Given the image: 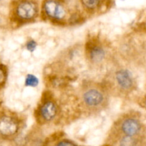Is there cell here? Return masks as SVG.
I'll use <instances>...</instances> for the list:
<instances>
[{
    "mask_svg": "<svg viewBox=\"0 0 146 146\" xmlns=\"http://www.w3.org/2000/svg\"><path fill=\"white\" fill-rule=\"evenodd\" d=\"M81 106L87 112L96 113L104 111L109 102V91L102 84L88 82L80 91Z\"/></svg>",
    "mask_w": 146,
    "mask_h": 146,
    "instance_id": "cell-1",
    "label": "cell"
},
{
    "mask_svg": "<svg viewBox=\"0 0 146 146\" xmlns=\"http://www.w3.org/2000/svg\"><path fill=\"white\" fill-rule=\"evenodd\" d=\"M113 86L119 90L121 93L129 94L135 88L136 81L133 74L126 68H118L111 76Z\"/></svg>",
    "mask_w": 146,
    "mask_h": 146,
    "instance_id": "cell-2",
    "label": "cell"
},
{
    "mask_svg": "<svg viewBox=\"0 0 146 146\" xmlns=\"http://www.w3.org/2000/svg\"><path fill=\"white\" fill-rule=\"evenodd\" d=\"M115 128L121 135L139 137L143 131V124L137 117L125 115L115 123Z\"/></svg>",
    "mask_w": 146,
    "mask_h": 146,
    "instance_id": "cell-3",
    "label": "cell"
},
{
    "mask_svg": "<svg viewBox=\"0 0 146 146\" xmlns=\"http://www.w3.org/2000/svg\"><path fill=\"white\" fill-rule=\"evenodd\" d=\"M21 131V121L15 115L4 114L0 116V138L7 141L14 139Z\"/></svg>",
    "mask_w": 146,
    "mask_h": 146,
    "instance_id": "cell-4",
    "label": "cell"
},
{
    "mask_svg": "<svg viewBox=\"0 0 146 146\" xmlns=\"http://www.w3.org/2000/svg\"><path fill=\"white\" fill-rule=\"evenodd\" d=\"M42 9L44 15L52 21H62L66 17V9L58 0H45Z\"/></svg>",
    "mask_w": 146,
    "mask_h": 146,
    "instance_id": "cell-5",
    "label": "cell"
},
{
    "mask_svg": "<svg viewBox=\"0 0 146 146\" xmlns=\"http://www.w3.org/2000/svg\"><path fill=\"white\" fill-rule=\"evenodd\" d=\"M15 15L20 21L34 20L38 15V6L31 0H21L16 6Z\"/></svg>",
    "mask_w": 146,
    "mask_h": 146,
    "instance_id": "cell-6",
    "label": "cell"
},
{
    "mask_svg": "<svg viewBox=\"0 0 146 146\" xmlns=\"http://www.w3.org/2000/svg\"><path fill=\"white\" fill-rule=\"evenodd\" d=\"M58 107L56 103L51 98H46L41 101L38 108V118L40 121L49 123L56 117Z\"/></svg>",
    "mask_w": 146,
    "mask_h": 146,
    "instance_id": "cell-7",
    "label": "cell"
},
{
    "mask_svg": "<svg viewBox=\"0 0 146 146\" xmlns=\"http://www.w3.org/2000/svg\"><path fill=\"white\" fill-rule=\"evenodd\" d=\"M106 56V51L99 43L92 42L87 48V57L91 64L98 65L101 64Z\"/></svg>",
    "mask_w": 146,
    "mask_h": 146,
    "instance_id": "cell-8",
    "label": "cell"
},
{
    "mask_svg": "<svg viewBox=\"0 0 146 146\" xmlns=\"http://www.w3.org/2000/svg\"><path fill=\"white\" fill-rule=\"evenodd\" d=\"M141 141L137 136L121 135L118 140V146H140Z\"/></svg>",
    "mask_w": 146,
    "mask_h": 146,
    "instance_id": "cell-9",
    "label": "cell"
},
{
    "mask_svg": "<svg viewBox=\"0 0 146 146\" xmlns=\"http://www.w3.org/2000/svg\"><path fill=\"white\" fill-rule=\"evenodd\" d=\"M81 1L86 9L95 11L101 7L104 0H81Z\"/></svg>",
    "mask_w": 146,
    "mask_h": 146,
    "instance_id": "cell-10",
    "label": "cell"
},
{
    "mask_svg": "<svg viewBox=\"0 0 146 146\" xmlns=\"http://www.w3.org/2000/svg\"><path fill=\"white\" fill-rule=\"evenodd\" d=\"M38 80L35 76L31 75V74H28L26 77L25 84L27 86L35 87L38 85Z\"/></svg>",
    "mask_w": 146,
    "mask_h": 146,
    "instance_id": "cell-11",
    "label": "cell"
},
{
    "mask_svg": "<svg viewBox=\"0 0 146 146\" xmlns=\"http://www.w3.org/2000/svg\"><path fill=\"white\" fill-rule=\"evenodd\" d=\"M54 146H78V145L74 143L73 141L67 139H63L58 141Z\"/></svg>",
    "mask_w": 146,
    "mask_h": 146,
    "instance_id": "cell-12",
    "label": "cell"
},
{
    "mask_svg": "<svg viewBox=\"0 0 146 146\" xmlns=\"http://www.w3.org/2000/svg\"><path fill=\"white\" fill-rule=\"evenodd\" d=\"M7 79V71L5 68L0 65V85H3Z\"/></svg>",
    "mask_w": 146,
    "mask_h": 146,
    "instance_id": "cell-13",
    "label": "cell"
},
{
    "mask_svg": "<svg viewBox=\"0 0 146 146\" xmlns=\"http://www.w3.org/2000/svg\"><path fill=\"white\" fill-rule=\"evenodd\" d=\"M26 46H27V48L29 51H34V49H35L36 47V43L34 41H33V40H31V41H29L27 43Z\"/></svg>",
    "mask_w": 146,
    "mask_h": 146,
    "instance_id": "cell-14",
    "label": "cell"
},
{
    "mask_svg": "<svg viewBox=\"0 0 146 146\" xmlns=\"http://www.w3.org/2000/svg\"><path fill=\"white\" fill-rule=\"evenodd\" d=\"M144 105H145V107L146 108V98L145 99V101H144Z\"/></svg>",
    "mask_w": 146,
    "mask_h": 146,
    "instance_id": "cell-15",
    "label": "cell"
},
{
    "mask_svg": "<svg viewBox=\"0 0 146 146\" xmlns=\"http://www.w3.org/2000/svg\"><path fill=\"white\" fill-rule=\"evenodd\" d=\"M103 146H109V145H103Z\"/></svg>",
    "mask_w": 146,
    "mask_h": 146,
    "instance_id": "cell-16",
    "label": "cell"
}]
</instances>
